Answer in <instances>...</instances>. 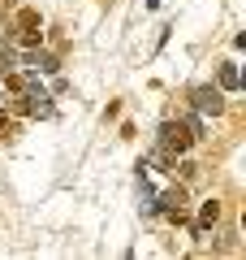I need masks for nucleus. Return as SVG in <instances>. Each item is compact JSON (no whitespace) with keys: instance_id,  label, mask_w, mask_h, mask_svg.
<instances>
[{"instance_id":"nucleus-8","label":"nucleus","mask_w":246,"mask_h":260,"mask_svg":"<svg viewBox=\"0 0 246 260\" xmlns=\"http://www.w3.org/2000/svg\"><path fill=\"white\" fill-rule=\"evenodd\" d=\"M39 39H44V30L35 26V30H22V35H18V44H22V48H39Z\"/></svg>"},{"instance_id":"nucleus-4","label":"nucleus","mask_w":246,"mask_h":260,"mask_svg":"<svg viewBox=\"0 0 246 260\" xmlns=\"http://www.w3.org/2000/svg\"><path fill=\"white\" fill-rule=\"evenodd\" d=\"M216 221H220V200H203V204H199V221H194V230L208 234Z\"/></svg>"},{"instance_id":"nucleus-3","label":"nucleus","mask_w":246,"mask_h":260,"mask_svg":"<svg viewBox=\"0 0 246 260\" xmlns=\"http://www.w3.org/2000/svg\"><path fill=\"white\" fill-rule=\"evenodd\" d=\"M190 104H194V113H203V117H220V113H225V95H220L216 87H194Z\"/></svg>"},{"instance_id":"nucleus-1","label":"nucleus","mask_w":246,"mask_h":260,"mask_svg":"<svg viewBox=\"0 0 246 260\" xmlns=\"http://www.w3.org/2000/svg\"><path fill=\"white\" fill-rule=\"evenodd\" d=\"M155 213H160L164 221H173V225H186L190 221V195H186V186L164 191L160 200H155Z\"/></svg>"},{"instance_id":"nucleus-2","label":"nucleus","mask_w":246,"mask_h":260,"mask_svg":"<svg viewBox=\"0 0 246 260\" xmlns=\"http://www.w3.org/2000/svg\"><path fill=\"white\" fill-rule=\"evenodd\" d=\"M190 148H194V135L186 130L182 117H177V121H164V126H160V152H164V156H186Z\"/></svg>"},{"instance_id":"nucleus-9","label":"nucleus","mask_w":246,"mask_h":260,"mask_svg":"<svg viewBox=\"0 0 246 260\" xmlns=\"http://www.w3.org/2000/svg\"><path fill=\"white\" fill-rule=\"evenodd\" d=\"M18 26H22V30H35V26H39V13H35V9H22V13H18Z\"/></svg>"},{"instance_id":"nucleus-7","label":"nucleus","mask_w":246,"mask_h":260,"mask_svg":"<svg viewBox=\"0 0 246 260\" xmlns=\"http://www.w3.org/2000/svg\"><path fill=\"white\" fill-rule=\"evenodd\" d=\"M13 139H18V121H9L0 113V143H13Z\"/></svg>"},{"instance_id":"nucleus-6","label":"nucleus","mask_w":246,"mask_h":260,"mask_svg":"<svg viewBox=\"0 0 246 260\" xmlns=\"http://www.w3.org/2000/svg\"><path fill=\"white\" fill-rule=\"evenodd\" d=\"M237 83H242V78H237V65L225 61L220 65V91H237Z\"/></svg>"},{"instance_id":"nucleus-5","label":"nucleus","mask_w":246,"mask_h":260,"mask_svg":"<svg viewBox=\"0 0 246 260\" xmlns=\"http://www.w3.org/2000/svg\"><path fill=\"white\" fill-rule=\"evenodd\" d=\"M26 65H30V70H44V74H56V70H61V61H56L52 52H30Z\"/></svg>"}]
</instances>
